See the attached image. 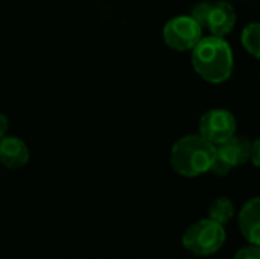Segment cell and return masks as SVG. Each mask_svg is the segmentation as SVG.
I'll use <instances>...</instances> for the list:
<instances>
[{"label": "cell", "instance_id": "cell-1", "mask_svg": "<svg viewBox=\"0 0 260 259\" xmlns=\"http://www.w3.org/2000/svg\"><path fill=\"white\" fill-rule=\"evenodd\" d=\"M192 64L204 81L221 84L233 73V50L224 37L210 35L192 49Z\"/></svg>", "mask_w": 260, "mask_h": 259}, {"label": "cell", "instance_id": "cell-2", "mask_svg": "<svg viewBox=\"0 0 260 259\" xmlns=\"http://www.w3.org/2000/svg\"><path fill=\"white\" fill-rule=\"evenodd\" d=\"M216 147L201 134H187L178 139L171 150V166L183 177H198L210 171Z\"/></svg>", "mask_w": 260, "mask_h": 259}, {"label": "cell", "instance_id": "cell-3", "mask_svg": "<svg viewBox=\"0 0 260 259\" xmlns=\"http://www.w3.org/2000/svg\"><path fill=\"white\" fill-rule=\"evenodd\" d=\"M225 229L222 224L206 218L189 226L183 235L184 249L195 256H210L221 250L225 243Z\"/></svg>", "mask_w": 260, "mask_h": 259}, {"label": "cell", "instance_id": "cell-4", "mask_svg": "<svg viewBox=\"0 0 260 259\" xmlns=\"http://www.w3.org/2000/svg\"><path fill=\"white\" fill-rule=\"evenodd\" d=\"M203 38L201 24L190 15H178L171 18L163 27L165 43L178 52L192 50Z\"/></svg>", "mask_w": 260, "mask_h": 259}, {"label": "cell", "instance_id": "cell-5", "mask_svg": "<svg viewBox=\"0 0 260 259\" xmlns=\"http://www.w3.org/2000/svg\"><path fill=\"white\" fill-rule=\"evenodd\" d=\"M200 134L212 145L218 147L236 136V118L225 108H212L200 119Z\"/></svg>", "mask_w": 260, "mask_h": 259}, {"label": "cell", "instance_id": "cell-6", "mask_svg": "<svg viewBox=\"0 0 260 259\" xmlns=\"http://www.w3.org/2000/svg\"><path fill=\"white\" fill-rule=\"evenodd\" d=\"M251 157V142L245 137L233 136L227 142L216 147L215 160L210 172L215 176H227L233 168L247 163Z\"/></svg>", "mask_w": 260, "mask_h": 259}, {"label": "cell", "instance_id": "cell-7", "mask_svg": "<svg viewBox=\"0 0 260 259\" xmlns=\"http://www.w3.org/2000/svg\"><path fill=\"white\" fill-rule=\"evenodd\" d=\"M235 24H236L235 8L225 0L212 2V8H210L207 24H206L210 34L216 37H225L235 29Z\"/></svg>", "mask_w": 260, "mask_h": 259}, {"label": "cell", "instance_id": "cell-8", "mask_svg": "<svg viewBox=\"0 0 260 259\" xmlns=\"http://www.w3.org/2000/svg\"><path fill=\"white\" fill-rule=\"evenodd\" d=\"M30 153L24 140L17 136L0 139V163L8 169H20L27 165Z\"/></svg>", "mask_w": 260, "mask_h": 259}, {"label": "cell", "instance_id": "cell-9", "mask_svg": "<svg viewBox=\"0 0 260 259\" xmlns=\"http://www.w3.org/2000/svg\"><path fill=\"white\" fill-rule=\"evenodd\" d=\"M239 231L253 246L260 247V197L248 200L239 212Z\"/></svg>", "mask_w": 260, "mask_h": 259}, {"label": "cell", "instance_id": "cell-10", "mask_svg": "<svg viewBox=\"0 0 260 259\" xmlns=\"http://www.w3.org/2000/svg\"><path fill=\"white\" fill-rule=\"evenodd\" d=\"M235 214H236L235 205L227 197L216 198L210 205V208H209V218L213 220V221H216V223H219V224H222V226L229 224L233 220Z\"/></svg>", "mask_w": 260, "mask_h": 259}, {"label": "cell", "instance_id": "cell-11", "mask_svg": "<svg viewBox=\"0 0 260 259\" xmlns=\"http://www.w3.org/2000/svg\"><path fill=\"white\" fill-rule=\"evenodd\" d=\"M242 46L245 50L253 55L254 58L260 60V23L254 21L244 27L242 31Z\"/></svg>", "mask_w": 260, "mask_h": 259}, {"label": "cell", "instance_id": "cell-12", "mask_svg": "<svg viewBox=\"0 0 260 259\" xmlns=\"http://www.w3.org/2000/svg\"><path fill=\"white\" fill-rule=\"evenodd\" d=\"M210 8H212V2H200L197 3L193 8H192V12H190V17L195 18L201 27H206L207 24V17H209V12H210Z\"/></svg>", "mask_w": 260, "mask_h": 259}, {"label": "cell", "instance_id": "cell-13", "mask_svg": "<svg viewBox=\"0 0 260 259\" xmlns=\"http://www.w3.org/2000/svg\"><path fill=\"white\" fill-rule=\"evenodd\" d=\"M233 259H260V247L253 246V244L242 247L236 252Z\"/></svg>", "mask_w": 260, "mask_h": 259}, {"label": "cell", "instance_id": "cell-14", "mask_svg": "<svg viewBox=\"0 0 260 259\" xmlns=\"http://www.w3.org/2000/svg\"><path fill=\"white\" fill-rule=\"evenodd\" d=\"M250 160L253 162L254 166L260 168V136L254 142H251V157H250Z\"/></svg>", "mask_w": 260, "mask_h": 259}, {"label": "cell", "instance_id": "cell-15", "mask_svg": "<svg viewBox=\"0 0 260 259\" xmlns=\"http://www.w3.org/2000/svg\"><path fill=\"white\" fill-rule=\"evenodd\" d=\"M8 128H9V121L6 118V114H3L0 111V139H3L8 134Z\"/></svg>", "mask_w": 260, "mask_h": 259}]
</instances>
